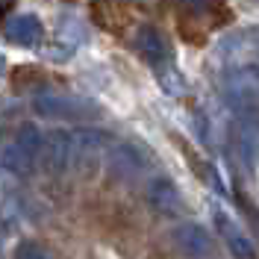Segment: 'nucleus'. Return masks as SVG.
<instances>
[{
  "instance_id": "nucleus-1",
  "label": "nucleus",
  "mask_w": 259,
  "mask_h": 259,
  "mask_svg": "<svg viewBox=\"0 0 259 259\" xmlns=\"http://www.w3.org/2000/svg\"><path fill=\"white\" fill-rule=\"evenodd\" d=\"M38 150H41V133L32 124H24L3 150V168L12 174H30L32 165L38 162Z\"/></svg>"
},
{
  "instance_id": "nucleus-2",
  "label": "nucleus",
  "mask_w": 259,
  "mask_h": 259,
  "mask_svg": "<svg viewBox=\"0 0 259 259\" xmlns=\"http://www.w3.org/2000/svg\"><path fill=\"white\" fill-rule=\"evenodd\" d=\"M106 145H109V133H103V130L82 127L77 133H71V165L80 174L95 171L100 165V159H103Z\"/></svg>"
},
{
  "instance_id": "nucleus-3",
  "label": "nucleus",
  "mask_w": 259,
  "mask_h": 259,
  "mask_svg": "<svg viewBox=\"0 0 259 259\" xmlns=\"http://www.w3.org/2000/svg\"><path fill=\"white\" fill-rule=\"evenodd\" d=\"M32 109L45 118H92L97 115V106L82 100V97L71 95H56V92H45L32 100Z\"/></svg>"
},
{
  "instance_id": "nucleus-4",
  "label": "nucleus",
  "mask_w": 259,
  "mask_h": 259,
  "mask_svg": "<svg viewBox=\"0 0 259 259\" xmlns=\"http://www.w3.org/2000/svg\"><path fill=\"white\" fill-rule=\"evenodd\" d=\"M227 97L239 106H259V65H242L227 74Z\"/></svg>"
},
{
  "instance_id": "nucleus-5",
  "label": "nucleus",
  "mask_w": 259,
  "mask_h": 259,
  "mask_svg": "<svg viewBox=\"0 0 259 259\" xmlns=\"http://www.w3.org/2000/svg\"><path fill=\"white\" fill-rule=\"evenodd\" d=\"M38 162L48 174H62L71 168V133L68 130H50L41 136V150Z\"/></svg>"
},
{
  "instance_id": "nucleus-6",
  "label": "nucleus",
  "mask_w": 259,
  "mask_h": 259,
  "mask_svg": "<svg viewBox=\"0 0 259 259\" xmlns=\"http://www.w3.org/2000/svg\"><path fill=\"white\" fill-rule=\"evenodd\" d=\"M171 239L177 244V250L189 259H206L212 256V236L206 233V227L194 224V221H183L174 227Z\"/></svg>"
},
{
  "instance_id": "nucleus-7",
  "label": "nucleus",
  "mask_w": 259,
  "mask_h": 259,
  "mask_svg": "<svg viewBox=\"0 0 259 259\" xmlns=\"http://www.w3.org/2000/svg\"><path fill=\"white\" fill-rule=\"evenodd\" d=\"M147 203H150V209H156L159 215H168V218H174V215H183L186 212V200H183V194L180 189L171 183L168 177H156L147 183Z\"/></svg>"
},
{
  "instance_id": "nucleus-8",
  "label": "nucleus",
  "mask_w": 259,
  "mask_h": 259,
  "mask_svg": "<svg viewBox=\"0 0 259 259\" xmlns=\"http://www.w3.org/2000/svg\"><path fill=\"white\" fill-rule=\"evenodd\" d=\"M106 162H109V171L115 177H136V174H142L147 168L150 159L136 142H118V145H112Z\"/></svg>"
},
{
  "instance_id": "nucleus-9",
  "label": "nucleus",
  "mask_w": 259,
  "mask_h": 259,
  "mask_svg": "<svg viewBox=\"0 0 259 259\" xmlns=\"http://www.w3.org/2000/svg\"><path fill=\"white\" fill-rule=\"evenodd\" d=\"M239 150L247 168H259V106L242 109L239 121Z\"/></svg>"
},
{
  "instance_id": "nucleus-10",
  "label": "nucleus",
  "mask_w": 259,
  "mask_h": 259,
  "mask_svg": "<svg viewBox=\"0 0 259 259\" xmlns=\"http://www.w3.org/2000/svg\"><path fill=\"white\" fill-rule=\"evenodd\" d=\"M136 50L153 68H162V65L168 62V45H165V38H162V32L156 27H142V30L136 32Z\"/></svg>"
},
{
  "instance_id": "nucleus-11",
  "label": "nucleus",
  "mask_w": 259,
  "mask_h": 259,
  "mask_svg": "<svg viewBox=\"0 0 259 259\" xmlns=\"http://www.w3.org/2000/svg\"><path fill=\"white\" fill-rule=\"evenodd\" d=\"M6 35L15 41V45H24V48H32V45H38V38L45 35V27H41V21L35 15H15L9 18V24H6Z\"/></svg>"
},
{
  "instance_id": "nucleus-12",
  "label": "nucleus",
  "mask_w": 259,
  "mask_h": 259,
  "mask_svg": "<svg viewBox=\"0 0 259 259\" xmlns=\"http://www.w3.org/2000/svg\"><path fill=\"white\" fill-rule=\"evenodd\" d=\"M215 221H218V227H221V233H224V239H227V247L233 250V256L236 259H256V247H253V242L244 236L239 227L233 224L227 215H215Z\"/></svg>"
},
{
  "instance_id": "nucleus-13",
  "label": "nucleus",
  "mask_w": 259,
  "mask_h": 259,
  "mask_svg": "<svg viewBox=\"0 0 259 259\" xmlns=\"http://www.w3.org/2000/svg\"><path fill=\"white\" fill-rule=\"evenodd\" d=\"M12 259H50V253L38 242H30V239H27V242H21L15 247Z\"/></svg>"
},
{
  "instance_id": "nucleus-14",
  "label": "nucleus",
  "mask_w": 259,
  "mask_h": 259,
  "mask_svg": "<svg viewBox=\"0 0 259 259\" xmlns=\"http://www.w3.org/2000/svg\"><path fill=\"white\" fill-rule=\"evenodd\" d=\"M9 6H12V0H0V15H3V12H6Z\"/></svg>"
},
{
  "instance_id": "nucleus-15",
  "label": "nucleus",
  "mask_w": 259,
  "mask_h": 259,
  "mask_svg": "<svg viewBox=\"0 0 259 259\" xmlns=\"http://www.w3.org/2000/svg\"><path fill=\"white\" fill-rule=\"evenodd\" d=\"M0 71H3V56H0Z\"/></svg>"
}]
</instances>
